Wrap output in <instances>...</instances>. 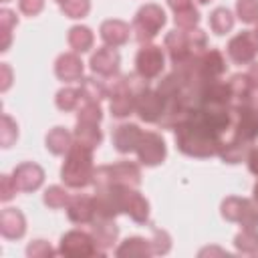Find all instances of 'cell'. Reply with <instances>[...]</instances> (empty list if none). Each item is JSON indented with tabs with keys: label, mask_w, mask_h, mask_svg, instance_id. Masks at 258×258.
Returning <instances> with one entry per match:
<instances>
[{
	"label": "cell",
	"mask_w": 258,
	"mask_h": 258,
	"mask_svg": "<svg viewBox=\"0 0 258 258\" xmlns=\"http://www.w3.org/2000/svg\"><path fill=\"white\" fill-rule=\"evenodd\" d=\"M254 26H256V28H254V34H256V36H258V22H256V24H254Z\"/></svg>",
	"instance_id": "46"
},
{
	"label": "cell",
	"mask_w": 258,
	"mask_h": 258,
	"mask_svg": "<svg viewBox=\"0 0 258 258\" xmlns=\"http://www.w3.org/2000/svg\"><path fill=\"white\" fill-rule=\"evenodd\" d=\"M71 187L67 185H48L42 194V204L48 208V210H60V208H67L69 200H71V194H69Z\"/></svg>",
	"instance_id": "28"
},
{
	"label": "cell",
	"mask_w": 258,
	"mask_h": 258,
	"mask_svg": "<svg viewBox=\"0 0 258 258\" xmlns=\"http://www.w3.org/2000/svg\"><path fill=\"white\" fill-rule=\"evenodd\" d=\"M67 218L77 224V226H89L95 218H97V212H95V198L93 196H87V194H75L71 196L69 204H67Z\"/></svg>",
	"instance_id": "16"
},
{
	"label": "cell",
	"mask_w": 258,
	"mask_h": 258,
	"mask_svg": "<svg viewBox=\"0 0 258 258\" xmlns=\"http://www.w3.org/2000/svg\"><path fill=\"white\" fill-rule=\"evenodd\" d=\"M24 254H26L28 258H50V256L58 254V250H54L48 240L36 238V240H32V242H28Z\"/></svg>",
	"instance_id": "35"
},
{
	"label": "cell",
	"mask_w": 258,
	"mask_h": 258,
	"mask_svg": "<svg viewBox=\"0 0 258 258\" xmlns=\"http://www.w3.org/2000/svg\"><path fill=\"white\" fill-rule=\"evenodd\" d=\"M137 161L145 167H157L167 157V145L165 139L155 131H143V137L135 149Z\"/></svg>",
	"instance_id": "10"
},
{
	"label": "cell",
	"mask_w": 258,
	"mask_h": 258,
	"mask_svg": "<svg viewBox=\"0 0 258 258\" xmlns=\"http://www.w3.org/2000/svg\"><path fill=\"white\" fill-rule=\"evenodd\" d=\"M0 2H4V4H6V2H10V0H0Z\"/></svg>",
	"instance_id": "48"
},
{
	"label": "cell",
	"mask_w": 258,
	"mask_h": 258,
	"mask_svg": "<svg viewBox=\"0 0 258 258\" xmlns=\"http://www.w3.org/2000/svg\"><path fill=\"white\" fill-rule=\"evenodd\" d=\"M113 254L119 256V258H123V256H129V258H149V256H155L151 240H147L143 236H129V238L121 240L115 246Z\"/></svg>",
	"instance_id": "22"
},
{
	"label": "cell",
	"mask_w": 258,
	"mask_h": 258,
	"mask_svg": "<svg viewBox=\"0 0 258 258\" xmlns=\"http://www.w3.org/2000/svg\"><path fill=\"white\" fill-rule=\"evenodd\" d=\"M165 24H167L165 10L155 2H147L139 6V10L135 12L131 20V30L139 44H147L165 28Z\"/></svg>",
	"instance_id": "5"
},
{
	"label": "cell",
	"mask_w": 258,
	"mask_h": 258,
	"mask_svg": "<svg viewBox=\"0 0 258 258\" xmlns=\"http://www.w3.org/2000/svg\"><path fill=\"white\" fill-rule=\"evenodd\" d=\"M73 143H75L73 131H69L62 125H54L44 135V147H46V151L52 153V155H56V157H64L69 153V149L73 147Z\"/></svg>",
	"instance_id": "21"
},
{
	"label": "cell",
	"mask_w": 258,
	"mask_h": 258,
	"mask_svg": "<svg viewBox=\"0 0 258 258\" xmlns=\"http://www.w3.org/2000/svg\"><path fill=\"white\" fill-rule=\"evenodd\" d=\"M131 34H133L131 24L121 18H107L99 24V36H101L103 44L113 46V48L125 46L129 42Z\"/></svg>",
	"instance_id": "15"
},
{
	"label": "cell",
	"mask_w": 258,
	"mask_h": 258,
	"mask_svg": "<svg viewBox=\"0 0 258 258\" xmlns=\"http://www.w3.org/2000/svg\"><path fill=\"white\" fill-rule=\"evenodd\" d=\"M46 6V0H18V10L20 14L28 16V18H34L38 16Z\"/></svg>",
	"instance_id": "39"
},
{
	"label": "cell",
	"mask_w": 258,
	"mask_h": 258,
	"mask_svg": "<svg viewBox=\"0 0 258 258\" xmlns=\"http://www.w3.org/2000/svg\"><path fill=\"white\" fill-rule=\"evenodd\" d=\"M165 69V48L153 42L141 44L135 54V73L145 81H155Z\"/></svg>",
	"instance_id": "8"
},
{
	"label": "cell",
	"mask_w": 258,
	"mask_h": 258,
	"mask_svg": "<svg viewBox=\"0 0 258 258\" xmlns=\"http://www.w3.org/2000/svg\"><path fill=\"white\" fill-rule=\"evenodd\" d=\"M175 145L183 155L196 157V159H208L218 155L216 133L198 115H194V111L175 129Z\"/></svg>",
	"instance_id": "1"
},
{
	"label": "cell",
	"mask_w": 258,
	"mask_h": 258,
	"mask_svg": "<svg viewBox=\"0 0 258 258\" xmlns=\"http://www.w3.org/2000/svg\"><path fill=\"white\" fill-rule=\"evenodd\" d=\"M89 67H91L93 75L103 77V79H111V77L119 75V71H121V54L117 48L103 44L95 52H91Z\"/></svg>",
	"instance_id": "11"
},
{
	"label": "cell",
	"mask_w": 258,
	"mask_h": 258,
	"mask_svg": "<svg viewBox=\"0 0 258 258\" xmlns=\"http://www.w3.org/2000/svg\"><path fill=\"white\" fill-rule=\"evenodd\" d=\"M0 234L4 240H22L26 234V216L18 208H4L0 212Z\"/></svg>",
	"instance_id": "19"
},
{
	"label": "cell",
	"mask_w": 258,
	"mask_h": 258,
	"mask_svg": "<svg viewBox=\"0 0 258 258\" xmlns=\"http://www.w3.org/2000/svg\"><path fill=\"white\" fill-rule=\"evenodd\" d=\"M141 137H143V129L137 123H119L113 129L111 141H113V147L117 153L127 155V153H133L137 149Z\"/></svg>",
	"instance_id": "18"
},
{
	"label": "cell",
	"mask_w": 258,
	"mask_h": 258,
	"mask_svg": "<svg viewBox=\"0 0 258 258\" xmlns=\"http://www.w3.org/2000/svg\"><path fill=\"white\" fill-rule=\"evenodd\" d=\"M18 135H20L18 123L8 113H2V121H0V147L2 149L12 147L18 141Z\"/></svg>",
	"instance_id": "30"
},
{
	"label": "cell",
	"mask_w": 258,
	"mask_h": 258,
	"mask_svg": "<svg viewBox=\"0 0 258 258\" xmlns=\"http://www.w3.org/2000/svg\"><path fill=\"white\" fill-rule=\"evenodd\" d=\"M246 77L258 87V60H254V62L248 64V69H246Z\"/></svg>",
	"instance_id": "43"
},
{
	"label": "cell",
	"mask_w": 258,
	"mask_h": 258,
	"mask_svg": "<svg viewBox=\"0 0 258 258\" xmlns=\"http://www.w3.org/2000/svg\"><path fill=\"white\" fill-rule=\"evenodd\" d=\"M18 26V14L10 8H0V30L2 34H12V30Z\"/></svg>",
	"instance_id": "38"
},
{
	"label": "cell",
	"mask_w": 258,
	"mask_h": 258,
	"mask_svg": "<svg viewBox=\"0 0 258 258\" xmlns=\"http://www.w3.org/2000/svg\"><path fill=\"white\" fill-rule=\"evenodd\" d=\"M151 246H153V254L155 256H165L169 250H171V236L167 230H161V228H153L151 226Z\"/></svg>",
	"instance_id": "36"
},
{
	"label": "cell",
	"mask_w": 258,
	"mask_h": 258,
	"mask_svg": "<svg viewBox=\"0 0 258 258\" xmlns=\"http://www.w3.org/2000/svg\"><path fill=\"white\" fill-rule=\"evenodd\" d=\"M123 214H127L137 224H149V214H151L149 200L137 187H127L125 204H123Z\"/></svg>",
	"instance_id": "20"
},
{
	"label": "cell",
	"mask_w": 258,
	"mask_h": 258,
	"mask_svg": "<svg viewBox=\"0 0 258 258\" xmlns=\"http://www.w3.org/2000/svg\"><path fill=\"white\" fill-rule=\"evenodd\" d=\"M208 24H210V30L216 36H226L234 30L236 14L226 6H216L208 16Z\"/></svg>",
	"instance_id": "24"
},
{
	"label": "cell",
	"mask_w": 258,
	"mask_h": 258,
	"mask_svg": "<svg viewBox=\"0 0 258 258\" xmlns=\"http://www.w3.org/2000/svg\"><path fill=\"white\" fill-rule=\"evenodd\" d=\"M212 256V254H220V256H226L228 252L224 250V248H218V246H206V248H202L200 252H198V256Z\"/></svg>",
	"instance_id": "44"
},
{
	"label": "cell",
	"mask_w": 258,
	"mask_h": 258,
	"mask_svg": "<svg viewBox=\"0 0 258 258\" xmlns=\"http://www.w3.org/2000/svg\"><path fill=\"white\" fill-rule=\"evenodd\" d=\"M18 191H20V189H18V185H16V181H14V177H12V173H10V175H8V173H2V175H0V202L8 204Z\"/></svg>",
	"instance_id": "37"
},
{
	"label": "cell",
	"mask_w": 258,
	"mask_h": 258,
	"mask_svg": "<svg viewBox=\"0 0 258 258\" xmlns=\"http://www.w3.org/2000/svg\"><path fill=\"white\" fill-rule=\"evenodd\" d=\"M234 248L240 254H258V228H240L234 236Z\"/></svg>",
	"instance_id": "29"
},
{
	"label": "cell",
	"mask_w": 258,
	"mask_h": 258,
	"mask_svg": "<svg viewBox=\"0 0 258 258\" xmlns=\"http://www.w3.org/2000/svg\"><path fill=\"white\" fill-rule=\"evenodd\" d=\"M89 226H91V234H93L101 254H105L109 250H115V246L119 244V226L115 224V220L95 218Z\"/></svg>",
	"instance_id": "17"
},
{
	"label": "cell",
	"mask_w": 258,
	"mask_h": 258,
	"mask_svg": "<svg viewBox=\"0 0 258 258\" xmlns=\"http://www.w3.org/2000/svg\"><path fill=\"white\" fill-rule=\"evenodd\" d=\"M246 163H248V169L258 177V145H254V149L250 151V155H248Z\"/></svg>",
	"instance_id": "42"
},
{
	"label": "cell",
	"mask_w": 258,
	"mask_h": 258,
	"mask_svg": "<svg viewBox=\"0 0 258 258\" xmlns=\"http://www.w3.org/2000/svg\"><path fill=\"white\" fill-rule=\"evenodd\" d=\"M163 48L171 60V64H177L191 54L208 48V34L202 28H191V30H169L163 36Z\"/></svg>",
	"instance_id": "3"
},
{
	"label": "cell",
	"mask_w": 258,
	"mask_h": 258,
	"mask_svg": "<svg viewBox=\"0 0 258 258\" xmlns=\"http://www.w3.org/2000/svg\"><path fill=\"white\" fill-rule=\"evenodd\" d=\"M12 81H14L12 67L8 62H0V93H6L12 87Z\"/></svg>",
	"instance_id": "40"
},
{
	"label": "cell",
	"mask_w": 258,
	"mask_h": 258,
	"mask_svg": "<svg viewBox=\"0 0 258 258\" xmlns=\"http://www.w3.org/2000/svg\"><path fill=\"white\" fill-rule=\"evenodd\" d=\"M58 254L69 256V258H89V256H97L101 254L97 248V242L91 234V230H69L60 236L58 240Z\"/></svg>",
	"instance_id": "7"
},
{
	"label": "cell",
	"mask_w": 258,
	"mask_h": 258,
	"mask_svg": "<svg viewBox=\"0 0 258 258\" xmlns=\"http://www.w3.org/2000/svg\"><path fill=\"white\" fill-rule=\"evenodd\" d=\"M220 216L240 228H258V204L252 198L228 196L220 204Z\"/></svg>",
	"instance_id": "6"
},
{
	"label": "cell",
	"mask_w": 258,
	"mask_h": 258,
	"mask_svg": "<svg viewBox=\"0 0 258 258\" xmlns=\"http://www.w3.org/2000/svg\"><path fill=\"white\" fill-rule=\"evenodd\" d=\"M54 2H56V4H62V2H64V0H54Z\"/></svg>",
	"instance_id": "47"
},
{
	"label": "cell",
	"mask_w": 258,
	"mask_h": 258,
	"mask_svg": "<svg viewBox=\"0 0 258 258\" xmlns=\"http://www.w3.org/2000/svg\"><path fill=\"white\" fill-rule=\"evenodd\" d=\"M236 20L242 24H256L258 22V0H236L234 6Z\"/></svg>",
	"instance_id": "31"
},
{
	"label": "cell",
	"mask_w": 258,
	"mask_h": 258,
	"mask_svg": "<svg viewBox=\"0 0 258 258\" xmlns=\"http://www.w3.org/2000/svg\"><path fill=\"white\" fill-rule=\"evenodd\" d=\"M196 2H198V4H210L212 0H196Z\"/></svg>",
	"instance_id": "45"
},
{
	"label": "cell",
	"mask_w": 258,
	"mask_h": 258,
	"mask_svg": "<svg viewBox=\"0 0 258 258\" xmlns=\"http://www.w3.org/2000/svg\"><path fill=\"white\" fill-rule=\"evenodd\" d=\"M67 42H69V48L73 52H79V54H85L93 48L95 44V32L91 26L87 24H73L69 30H67Z\"/></svg>",
	"instance_id": "23"
},
{
	"label": "cell",
	"mask_w": 258,
	"mask_h": 258,
	"mask_svg": "<svg viewBox=\"0 0 258 258\" xmlns=\"http://www.w3.org/2000/svg\"><path fill=\"white\" fill-rule=\"evenodd\" d=\"M165 109V99L161 97V93L157 89L147 87L145 91H141L137 95L135 101V115L145 121V123H159L161 115Z\"/></svg>",
	"instance_id": "12"
},
{
	"label": "cell",
	"mask_w": 258,
	"mask_h": 258,
	"mask_svg": "<svg viewBox=\"0 0 258 258\" xmlns=\"http://www.w3.org/2000/svg\"><path fill=\"white\" fill-rule=\"evenodd\" d=\"M60 12L71 20H83L91 12V0H64L58 4Z\"/></svg>",
	"instance_id": "32"
},
{
	"label": "cell",
	"mask_w": 258,
	"mask_h": 258,
	"mask_svg": "<svg viewBox=\"0 0 258 258\" xmlns=\"http://www.w3.org/2000/svg\"><path fill=\"white\" fill-rule=\"evenodd\" d=\"M226 54L234 64L254 62L258 58V36L254 34V30L236 32L226 44Z\"/></svg>",
	"instance_id": "9"
},
{
	"label": "cell",
	"mask_w": 258,
	"mask_h": 258,
	"mask_svg": "<svg viewBox=\"0 0 258 258\" xmlns=\"http://www.w3.org/2000/svg\"><path fill=\"white\" fill-rule=\"evenodd\" d=\"M79 93L87 103H101L107 99V81L103 77H83L79 81Z\"/></svg>",
	"instance_id": "26"
},
{
	"label": "cell",
	"mask_w": 258,
	"mask_h": 258,
	"mask_svg": "<svg viewBox=\"0 0 258 258\" xmlns=\"http://www.w3.org/2000/svg\"><path fill=\"white\" fill-rule=\"evenodd\" d=\"M54 77L62 83H77L85 77V62L79 52L67 50L54 58Z\"/></svg>",
	"instance_id": "14"
},
{
	"label": "cell",
	"mask_w": 258,
	"mask_h": 258,
	"mask_svg": "<svg viewBox=\"0 0 258 258\" xmlns=\"http://www.w3.org/2000/svg\"><path fill=\"white\" fill-rule=\"evenodd\" d=\"M77 121H83V123H101V121H103L101 103H87V101H81V105H79V109H77Z\"/></svg>",
	"instance_id": "34"
},
{
	"label": "cell",
	"mask_w": 258,
	"mask_h": 258,
	"mask_svg": "<svg viewBox=\"0 0 258 258\" xmlns=\"http://www.w3.org/2000/svg\"><path fill=\"white\" fill-rule=\"evenodd\" d=\"M200 20H202V14H200V10H198L196 6H191V8H187V10H181V12H175V14H173V24H175V28H179V30H191V28H198Z\"/></svg>",
	"instance_id": "33"
},
{
	"label": "cell",
	"mask_w": 258,
	"mask_h": 258,
	"mask_svg": "<svg viewBox=\"0 0 258 258\" xmlns=\"http://www.w3.org/2000/svg\"><path fill=\"white\" fill-rule=\"evenodd\" d=\"M81 93H79V87H71V85H64L56 91L54 95V105L58 111L62 113H71V111H77L79 105H81Z\"/></svg>",
	"instance_id": "27"
},
{
	"label": "cell",
	"mask_w": 258,
	"mask_h": 258,
	"mask_svg": "<svg viewBox=\"0 0 258 258\" xmlns=\"http://www.w3.org/2000/svg\"><path fill=\"white\" fill-rule=\"evenodd\" d=\"M169 10L175 14V12H181V10H187L194 6V0H165Z\"/></svg>",
	"instance_id": "41"
},
{
	"label": "cell",
	"mask_w": 258,
	"mask_h": 258,
	"mask_svg": "<svg viewBox=\"0 0 258 258\" xmlns=\"http://www.w3.org/2000/svg\"><path fill=\"white\" fill-rule=\"evenodd\" d=\"M73 137H75V143H79L83 147H89L93 151L103 143V131H101L99 123H83V121H77L75 131H73Z\"/></svg>",
	"instance_id": "25"
},
{
	"label": "cell",
	"mask_w": 258,
	"mask_h": 258,
	"mask_svg": "<svg viewBox=\"0 0 258 258\" xmlns=\"http://www.w3.org/2000/svg\"><path fill=\"white\" fill-rule=\"evenodd\" d=\"M12 177L22 194H32L42 187L46 173H44L42 165H38L34 161H22L12 169Z\"/></svg>",
	"instance_id": "13"
},
{
	"label": "cell",
	"mask_w": 258,
	"mask_h": 258,
	"mask_svg": "<svg viewBox=\"0 0 258 258\" xmlns=\"http://www.w3.org/2000/svg\"><path fill=\"white\" fill-rule=\"evenodd\" d=\"M95 169L97 167L93 163V149L73 143L60 165V181L71 189H83L87 185H93Z\"/></svg>",
	"instance_id": "2"
},
{
	"label": "cell",
	"mask_w": 258,
	"mask_h": 258,
	"mask_svg": "<svg viewBox=\"0 0 258 258\" xmlns=\"http://www.w3.org/2000/svg\"><path fill=\"white\" fill-rule=\"evenodd\" d=\"M107 185H131L139 187L141 185V163L121 159L117 163L109 165H99L93 175V187H107Z\"/></svg>",
	"instance_id": "4"
}]
</instances>
